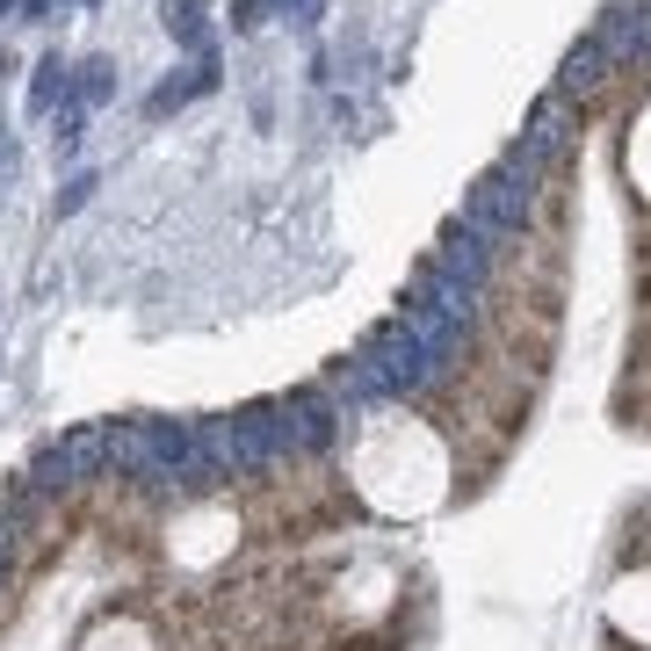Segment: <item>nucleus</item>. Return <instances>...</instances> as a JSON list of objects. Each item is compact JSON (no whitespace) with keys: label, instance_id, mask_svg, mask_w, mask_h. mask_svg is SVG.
<instances>
[{"label":"nucleus","instance_id":"nucleus-12","mask_svg":"<svg viewBox=\"0 0 651 651\" xmlns=\"http://www.w3.org/2000/svg\"><path fill=\"white\" fill-rule=\"evenodd\" d=\"M0 15H8V0H0Z\"/></svg>","mask_w":651,"mask_h":651},{"label":"nucleus","instance_id":"nucleus-4","mask_svg":"<svg viewBox=\"0 0 651 651\" xmlns=\"http://www.w3.org/2000/svg\"><path fill=\"white\" fill-rule=\"evenodd\" d=\"M210 87H217V58L203 51L196 66H189V80H167V87H152V102H145V116H174V109L189 102V95H210Z\"/></svg>","mask_w":651,"mask_h":651},{"label":"nucleus","instance_id":"nucleus-7","mask_svg":"<svg viewBox=\"0 0 651 651\" xmlns=\"http://www.w3.org/2000/svg\"><path fill=\"white\" fill-rule=\"evenodd\" d=\"M109 87H116V66H109V58H87V66H80V80H73V102L87 109V102H102Z\"/></svg>","mask_w":651,"mask_h":651},{"label":"nucleus","instance_id":"nucleus-5","mask_svg":"<svg viewBox=\"0 0 651 651\" xmlns=\"http://www.w3.org/2000/svg\"><path fill=\"white\" fill-rule=\"evenodd\" d=\"M601 66H608V51H601V37H586V44H572V58H565V73H557V95H586V87L601 80Z\"/></svg>","mask_w":651,"mask_h":651},{"label":"nucleus","instance_id":"nucleus-9","mask_svg":"<svg viewBox=\"0 0 651 651\" xmlns=\"http://www.w3.org/2000/svg\"><path fill=\"white\" fill-rule=\"evenodd\" d=\"M268 15V0H232V29H254Z\"/></svg>","mask_w":651,"mask_h":651},{"label":"nucleus","instance_id":"nucleus-10","mask_svg":"<svg viewBox=\"0 0 651 651\" xmlns=\"http://www.w3.org/2000/svg\"><path fill=\"white\" fill-rule=\"evenodd\" d=\"M87 189H95V174H73V181H66V196H58V210H80Z\"/></svg>","mask_w":651,"mask_h":651},{"label":"nucleus","instance_id":"nucleus-11","mask_svg":"<svg viewBox=\"0 0 651 651\" xmlns=\"http://www.w3.org/2000/svg\"><path fill=\"white\" fill-rule=\"evenodd\" d=\"M290 8H297V22H319V0H290Z\"/></svg>","mask_w":651,"mask_h":651},{"label":"nucleus","instance_id":"nucleus-1","mask_svg":"<svg viewBox=\"0 0 651 651\" xmlns=\"http://www.w3.org/2000/svg\"><path fill=\"white\" fill-rule=\"evenodd\" d=\"M529 181H514L507 167H485L478 181H471V196H463V225H471V232H514L521 225V210H529Z\"/></svg>","mask_w":651,"mask_h":651},{"label":"nucleus","instance_id":"nucleus-8","mask_svg":"<svg viewBox=\"0 0 651 651\" xmlns=\"http://www.w3.org/2000/svg\"><path fill=\"white\" fill-rule=\"evenodd\" d=\"M167 29L181 44H203V0H167Z\"/></svg>","mask_w":651,"mask_h":651},{"label":"nucleus","instance_id":"nucleus-3","mask_svg":"<svg viewBox=\"0 0 651 651\" xmlns=\"http://www.w3.org/2000/svg\"><path fill=\"white\" fill-rule=\"evenodd\" d=\"M601 51L608 58H651V8H615L601 29Z\"/></svg>","mask_w":651,"mask_h":651},{"label":"nucleus","instance_id":"nucleus-2","mask_svg":"<svg viewBox=\"0 0 651 651\" xmlns=\"http://www.w3.org/2000/svg\"><path fill=\"white\" fill-rule=\"evenodd\" d=\"M565 116H572V95H543L536 109H529V131H521V160L529 167H550V152L565 145Z\"/></svg>","mask_w":651,"mask_h":651},{"label":"nucleus","instance_id":"nucleus-6","mask_svg":"<svg viewBox=\"0 0 651 651\" xmlns=\"http://www.w3.org/2000/svg\"><path fill=\"white\" fill-rule=\"evenodd\" d=\"M58 95H66V58L44 51V58H37V80H29V109H51Z\"/></svg>","mask_w":651,"mask_h":651}]
</instances>
